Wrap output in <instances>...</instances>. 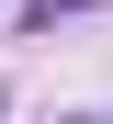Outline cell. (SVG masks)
<instances>
[{
	"instance_id": "obj_1",
	"label": "cell",
	"mask_w": 113,
	"mask_h": 124,
	"mask_svg": "<svg viewBox=\"0 0 113 124\" xmlns=\"http://www.w3.org/2000/svg\"><path fill=\"white\" fill-rule=\"evenodd\" d=\"M57 11H102V0H34V11H23V34H57Z\"/></svg>"
},
{
	"instance_id": "obj_2",
	"label": "cell",
	"mask_w": 113,
	"mask_h": 124,
	"mask_svg": "<svg viewBox=\"0 0 113 124\" xmlns=\"http://www.w3.org/2000/svg\"><path fill=\"white\" fill-rule=\"evenodd\" d=\"M102 124H113V113H102Z\"/></svg>"
}]
</instances>
